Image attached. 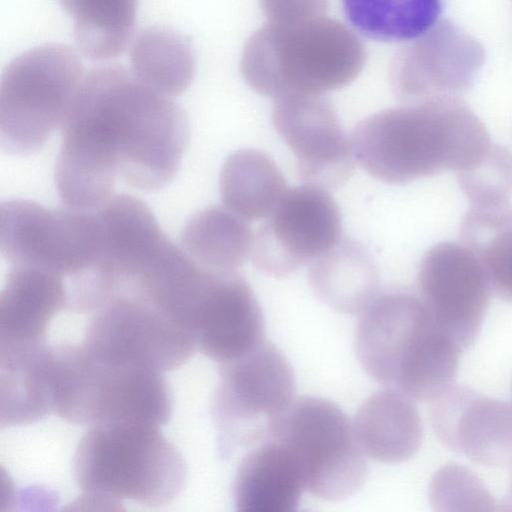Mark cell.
Masks as SVG:
<instances>
[{
    "mask_svg": "<svg viewBox=\"0 0 512 512\" xmlns=\"http://www.w3.org/2000/svg\"><path fill=\"white\" fill-rule=\"evenodd\" d=\"M52 413L78 425L165 424L172 396L162 372L100 359L82 344L50 346Z\"/></svg>",
    "mask_w": 512,
    "mask_h": 512,
    "instance_id": "cell-5",
    "label": "cell"
},
{
    "mask_svg": "<svg viewBox=\"0 0 512 512\" xmlns=\"http://www.w3.org/2000/svg\"><path fill=\"white\" fill-rule=\"evenodd\" d=\"M78 53L46 43L15 57L0 82V145L12 155H30L61 128L84 77Z\"/></svg>",
    "mask_w": 512,
    "mask_h": 512,
    "instance_id": "cell-8",
    "label": "cell"
},
{
    "mask_svg": "<svg viewBox=\"0 0 512 512\" xmlns=\"http://www.w3.org/2000/svg\"><path fill=\"white\" fill-rule=\"evenodd\" d=\"M305 479L300 463L287 444L270 438L241 460L233 484L235 507L240 512L296 511Z\"/></svg>",
    "mask_w": 512,
    "mask_h": 512,
    "instance_id": "cell-19",
    "label": "cell"
},
{
    "mask_svg": "<svg viewBox=\"0 0 512 512\" xmlns=\"http://www.w3.org/2000/svg\"><path fill=\"white\" fill-rule=\"evenodd\" d=\"M273 125L292 150L299 178L336 189L354 168L351 143L337 112L323 95H288L274 100Z\"/></svg>",
    "mask_w": 512,
    "mask_h": 512,
    "instance_id": "cell-15",
    "label": "cell"
},
{
    "mask_svg": "<svg viewBox=\"0 0 512 512\" xmlns=\"http://www.w3.org/2000/svg\"><path fill=\"white\" fill-rule=\"evenodd\" d=\"M353 428L363 453L381 463L410 459L423 440L422 420L413 400L391 388L372 394L362 403Z\"/></svg>",
    "mask_w": 512,
    "mask_h": 512,
    "instance_id": "cell-20",
    "label": "cell"
},
{
    "mask_svg": "<svg viewBox=\"0 0 512 512\" xmlns=\"http://www.w3.org/2000/svg\"><path fill=\"white\" fill-rule=\"evenodd\" d=\"M0 251L12 266L60 276L72 296L101 274L103 229L96 210H52L32 200L10 199L0 205Z\"/></svg>",
    "mask_w": 512,
    "mask_h": 512,
    "instance_id": "cell-7",
    "label": "cell"
},
{
    "mask_svg": "<svg viewBox=\"0 0 512 512\" xmlns=\"http://www.w3.org/2000/svg\"><path fill=\"white\" fill-rule=\"evenodd\" d=\"M309 284L327 306L343 314H361L378 295L379 272L361 243L340 239L310 264Z\"/></svg>",
    "mask_w": 512,
    "mask_h": 512,
    "instance_id": "cell-21",
    "label": "cell"
},
{
    "mask_svg": "<svg viewBox=\"0 0 512 512\" xmlns=\"http://www.w3.org/2000/svg\"><path fill=\"white\" fill-rule=\"evenodd\" d=\"M69 309L65 281L31 266H12L0 293V353L46 344L52 318Z\"/></svg>",
    "mask_w": 512,
    "mask_h": 512,
    "instance_id": "cell-18",
    "label": "cell"
},
{
    "mask_svg": "<svg viewBox=\"0 0 512 512\" xmlns=\"http://www.w3.org/2000/svg\"><path fill=\"white\" fill-rule=\"evenodd\" d=\"M269 24L292 25L325 17L328 0H260Z\"/></svg>",
    "mask_w": 512,
    "mask_h": 512,
    "instance_id": "cell-30",
    "label": "cell"
},
{
    "mask_svg": "<svg viewBox=\"0 0 512 512\" xmlns=\"http://www.w3.org/2000/svg\"><path fill=\"white\" fill-rule=\"evenodd\" d=\"M72 471L91 504L127 499L160 507L182 492L187 477L178 449L158 426L145 423L90 426L77 444Z\"/></svg>",
    "mask_w": 512,
    "mask_h": 512,
    "instance_id": "cell-4",
    "label": "cell"
},
{
    "mask_svg": "<svg viewBox=\"0 0 512 512\" xmlns=\"http://www.w3.org/2000/svg\"><path fill=\"white\" fill-rule=\"evenodd\" d=\"M253 235L246 219L225 206H209L185 224L181 248L199 265L236 272L251 253Z\"/></svg>",
    "mask_w": 512,
    "mask_h": 512,
    "instance_id": "cell-22",
    "label": "cell"
},
{
    "mask_svg": "<svg viewBox=\"0 0 512 512\" xmlns=\"http://www.w3.org/2000/svg\"><path fill=\"white\" fill-rule=\"evenodd\" d=\"M428 498L436 511H493L496 504L481 479L457 464L444 465L434 473Z\"/></svg>",
    "mask_w": 512,
    "mask_h": 512,
    "instance_id": "cell-28",
    "label": "cell"
},
{
    "mask_svg": "<svg viewBox=\"0 0 512 512\" xmlns=\"http://www.w3.org/2000/svg\"><path fill=\"white\" fill-rule=\"evenodd\" d=\"M190 329L198 349L219 365L244 357L265 341L259 302L238 271L210 272Z\"/></svg>",
    "mask_w": 512,
    "mask_h": 512,
    "instance_id": "cell-17",
    "label": "cell"
},
{
    "mask_svg": "<svg viewBox=\"0 0 512 512\" xmlns=\"http://www.w3.org/2000/svg\"><path fill=\"white\" fill-rule=\"evenodd\" d=\"M417 287L437 327L462 351L469 348L480 333L492 292L478 257L462 243H438L421 259Z\"/></svg>",
    "mask_w": 512,
    "mask_h": 512,
    "instance_id": "cell-14",
    "label": "cell"
},
{
    "mask_svg": "<svg viewBox=\"0 0 512 512\" xmlns=\"http://www.w3.org/2000/svg\"><path fill=\"white\" fill-rule=\"evenodd\" d=\"M130 63L137 78L169 97L183 93L196 71L190 42L164 27H150L137 35L131 45Z\"/></svg>",
    "mask_w": 512,
    "mask_h": 512,
    "instance_id": "cell-24",
    "label": "cell"
},
{
    "mask_svg": "<svg viewBox=\"0 0 512 512\" xmlns=\"http://www.w3.org/2000/svg\"><path fill=\"white\" fill-rule=\"evenodd\" d=\"M429 403L431 427L446 448L484 467L512 466V403L454 383Z\"/></svg>",
    "mask_w": 512,
    "mask_h": 512,
    "instance_id": "cell-16",
    "label": "cell"
},
{
    "mask_svg": "<svg viewBox=\"0 0 512 512\" xmlns=\"http://www.w3.org/2000/svg\"><path fill=\"white\" fill-rule=\"evenodd\" d=\"M71 16L79 50L92 60L121 55L133 34L138 0H57Z\"/></svg>",
    "mask_w": 512,
    "mask_h": 512,
    "instance_id": "cell-26",
    "label": "cell"
},
{
    "mask_svg": "<svg viewBox=\"0 0 512 512\" xmlns=\"http://www.w3.org/2000/svg\"><path fill=\"white\" fill-rule=\"evenodd\" d=\"M294 452L306 489L325 501L354 495L367 477V464L353 424L334 402L302 396L293 401L272 437Z\"/></svg>",
    "mask_w": 512,
    "mask_h": 512,
    "instance_id": "cell-10",
    "label": "cell"
},
{
    "mask_svg": "<svg viewBox=\"0 0 512 512\" xmlns=\"http://www.w3.org/2000/svg\"><path fill=\"white\" fill-rule=\"evenodd\" d=\"M453 349L419 295L391 290L361 313L355 351L365 372L387 388L412 394L436 378Z\"/></svg>",
    "mask_w": 512,
    "mask_h": 512,
    "instance_id": "cell-6",
    "label": "cell"
},
{
    "mask_svg": "<svg viewBox=\"0 0 512 512\" xmlns=\"http://www.w3.org/2000/svg\"><path fill=\"white\" fill-rule=\"evenodd\" d=\"M342 6L350 24L367 38L403 42L436 25L442 0H342Z\"/></svg>",
    "mask_w": 512,
    "mask_h": 512,
    "instance_id": "cell-27",
    "label": "cell"
},
{
    "mask_svg": "<svg viewBox=\"0 0 512 512\" xmlns=\"http://www.w3.org/2000/svg\"><path fill=\"white\" fill-rule=\"evenodd\" d=\"M457 178L470 205L507 202L512 194V154L493 143L476 166L457 173Z\"/></svg>",
    "mask_w": 512,
    "mask_h": 512,
    "instance_id": "cell-29",
    "label": "cell"
},
{
    "mask_svg": "<svg viewBox=\"0 0 512 512\" xmlns=\"http://www.w3.org/2000/svg\"><path fill=\"white\" fill-rule=\"evenodd\" d=\"M361 40L341 22L325 17L266 26L245 43L240 70L258 94L323 95L352 82L365 64Z\"/></svg>",
    "mask_w": 512,
    "mask_h": 512,
    "instance_id": "cell-3",
    "label": "cell"
},
{
    "mask_svg": "<svg viewBox=\"0 0 512 512\" xmlns=\"http://www.w3.org/2000/svg\"><path fill=\"white\" fill-rule=\"evenodd\" d=\"M350 143L359 165L389 184L467 171L493 144L484 123L460 97L377 112L355 126Z\"/></svg>",
    "mask_w": 512,
    "mask_h": 512,
    "instance_id": "cell-2",
    "label": "cell"
},
{
    "mask_svg": "<svg viewBox=\"0 0 512 512\" xmlns=\"http://www.w3.org/2000/svg\"><path fill=\"white\" fill-rule=\"evenodd\" d=\"M295 392L292 366L271 342L220 365L211 405L220 455L227 458L270 439Z\"/></svg>",
    "mask_w": 512,
    "mask_h": 512,
    "instance_id": "cell-9",
    "label": "cell"
},
{
    "mask_svg": "<svg viewBox=\"0 0 512 512\" xmlns=\"http://www.w3.org/2000/svg\"><path fill=\"white\" fill-rule=\"evenodd\" d=\"M92 313L82 345L106 361L163 373L186 363L198 348L191 332L133 296H114Z\"/></svg>",
    "mask_w": 512,
    "mask_h": 512,
    "instance_id": "cell-11",
    "label": "cell"
},
{
    "mask_svg": "<svg viewBox=\"0 0 512 512\" xmlns=\"http://www.w3.org/2000/svg\"><path fill=\"white\" fill-rule=\"evenodd\" d=\"M223 205L248 220L267 217L287 190L275 162L255 149H241L224 162L219 176Z\"/></svg>",
    "mask_w": 512,
    "mask_h": 512,
    "instance_id": "cell-23",
    "label": "cell"
},
{
    "mask_svg": "<svg viewBox=\"0 0 512 512\" xmlns=\"http://www.w3.org/2000/svg\"><path fill=\"white\" fill-rule=\"evenodd\" d=\"M54 179L65 206L96 210L117 179L141 192L166 187L189 141L183 109L118 65L84 75L61 126Z\"/></svg>",
    "mask_w": 512,
    "mask_h": 512,
    "instance_id": "cell-1",
    "label": "cell"
},
{
    "mask_svg": "<svg viewBox=\"0 0 512 512\" xmlns=\"http://www.w3.org/2000/svg\"><path fill=\"white\" fill-rule=\"evenodd\" d=\"M341 239V214L328 190L304 184L287 189L253 236V264L286 277L311 264Z\"/></svg>",
    "mask_w": 512,
    "mask_h": 512,
    "instance_id": "cell-12",
    "label": "cell"
},
{
    "mask_svg": "<svg viewBox=\"0 0 512 512\" xmlns=\"http://www.w3.org/2000/svg\"><path fill=\"white\" fill-rule=\"evenodd\" d=\"M461 243L481 261L492 290L512 303V205H470L460 225Z\"/></svg>",
    "mask_w": 512,
    "mask_h": 512,
    "instance_id": "cell-25",
    "label": "cell"
},
{
    "mask_svg": "<svg viewBox=\"0 0 512 512\" xmlns=\"http://www.w3.org/2000/svg\"><path fill=\"white\" fill-rule=\"evenodd\" d=\"M484 61L482 44L443 19L396 53L390 68L391 87L406 105L460 97L471 89Z\"/></svg>",
    "mask_w": 512,
    "mask_h": 512,
    "instance_id": "cell-13",
    "label": "cell"
}]
</instances>
